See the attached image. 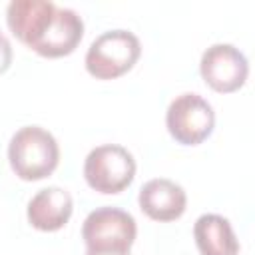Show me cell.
<instances>
[{
  "instance_id": "10",
  "label": "cell",
  "mask_w": 255,
  "mask_h": 255,
  "mask_svg": "<svg viewBox=\"0 0 255 255\" xmlns=\"http://www.w3.org/2000/svg\"><path fill=\"white\" fill-rule=\"evenodd\" d=\"M54 10L56 4L50 0H12L6 8V22L10 32L30 48L46 28Z\"/></svg>"
},
{
  "instance_id": "4",
  "label": "cell",
  "mask_w": 255,
  "mask_h": 255,
  "mask_svg": "<svg viewBox=\"0 0 255 255\" xmlns=\"http://www.w3.org/2000/svg\"><path fill=\"white\" fill-rule=\"evenodd\" d=\"M169 135L181 145H197L205 141L215 128V112L199 94L177 96L165 114Z\"/></svg>"
},
{
  "instance_id": "3",
  "label": "cell",
  "mask_w": 255,
  "mask_h": 255,
  "mask_svg": "<svg viewBox=\"0 0 255 255\" xmlns=\"http://www.w3.org/2000/svg\"><path fill=\"white\" fill-rule=\"evenodd\" d=\"M84 177L100 193H120L135 177V159L122 145H98L84 161Z\"/></svg>"
},
{
  "instance_id": "11",
  "label": "cell",
  "mask_w": 255,
  "mask_h": 255,
  "mask_svg": "<svg viewBox=\"0 0 255 255\" xmlns=\"http://www.w3.org/2000/svg\"><path fill=\"white\" fill-rule=\"evenodd\" d=\"M195 245L201 255H237L239 241L231 223L217 213H203L193 225Z\"/></svg>"
},
{
  "instance_id": "13",
  "label": "cell",
  "mask_w": 255,
  "mask_h": 255,
  "mask_svg": "<svg viewBox=\"0 0 255 255\" xmlns=\"http://www.w3.org/2000/svg\"><path fill=\"white\" fill-rule=\"evenodd\" d=\"M86 255H129V251H94V249H86Z\"/></svg>"
},
{
  "instance_id": "5",
  "label": "cell",
  "mask_w": 255,
  "mask_h": 255,
  "mask_svg": "<svg viewBox=\"0 0 255 255\" xmlns=\"http://www.w3.org/2000/svg\"><path fill=\"white\" fill-rule=\"evenodd\" d=\"M135 233V219L128 211L110 205L94 209L82 225L86 247L94 251H129Z\"/></svg>"
},
{
  "instance_id": "8",
  "label": "cell",
  "mask_w": 255,
  "mask_h": 255,
  "mask_svg": "<svg viewBox=\"0 0 255 255\" xmlns=\"http://www.w3.org/2000/svg\"><path fill=\"white\" fill-rule=\"evenodd\" d=\"M137 203L153 221H175L185 211L187 195L179 183L165 177H155L141 185Z\"/></svg>"
},
{
  "instance_id": "2",
  "label": "cell",
  "mask_w": 255,
  "mask_h": 255,
  "mask_svg": "<svg viewBox=\"0 0 255 255\" xmlns=\"http://www.w3.org/2000/svg\"><path fill=\"white\" fill-rule=\"evenodd\" d=\"M141 54L137 36L129 30L100 34L86 52V70L98 80H114L129 72Z\"/></svg>"
},
{
  "instance_id": "12",
  "label": "cell",
  "mask_w": 255,
  "mask_h": 255,
  "mask_svg": "<svg viewBox=\"0 0 255 255\" xmlns=\"http://www.w3.org/2000/svg\"><path fill=\"white\" fill-rule=\"evenodd\" d=\"M12 64V46L10 40L0 30V74H4Z\"/></svg>"
},
{
  "instance_id": "1",
  "label": "cell",
  "mask_w": 255,
  "mask_h": 255,
  "mask_svg": "<svg viewBox=\"0 0 255 255\" xmlns=\"http://www.w3.org/2000/svg\"><path fill=\"white\" fill-rule=\"evenodd\" d=\"M8 161L20 179L38 181L58 167L60 147L48 129L40 126H24L8 143Z\"/></svg>"
},
{
  "instance_id": "6",
  "label": "cell",
  "mask_w": 255,
  "mask_h": 255,
  "mask_svg": "<svg viewBox=\"0 0 255 255\" xmlns=\"http://www.w3.org/2000/svg\"><path fill=\"white\" fill-rule=\"evenodd\" d=\"M199 72L211 90L231 94L245 84L249 76V62L233 44H213L201 54Z\"/></svg>"
},
{
  "instance_id": "7",
  "label": "cell",
  "mask_w": 255,
  "mask_h": 255,
  "mask_svg": "<svg viewBox=\"0 0 255 255\" xmlns=\"http://www.w3.org/2000/svg\"><path fill=\"white\" fill-rule=\"evenodd\" d=\"M84 36V22L72 8L56 6L42 34L32 42V50L44 58H62L72 54Z\"/></svg>"
},
{
  "instance_id": "9",
  "label": "cell",
  "mask_w": 255,
  "mask_h": 255,
  "mask_svg": "<svg viewBox=\"0 0 255 255\" xmlns=\"http://www.w3.org/2000/svg\"><path fill=\"white\" fill-rule=\"evenodd\" d=\"M74 211V201L72 195L58 187H44L40 189L28 203V221L34 229L38 231H58L62 229Z\"/></svg>"
}]
</instances>
